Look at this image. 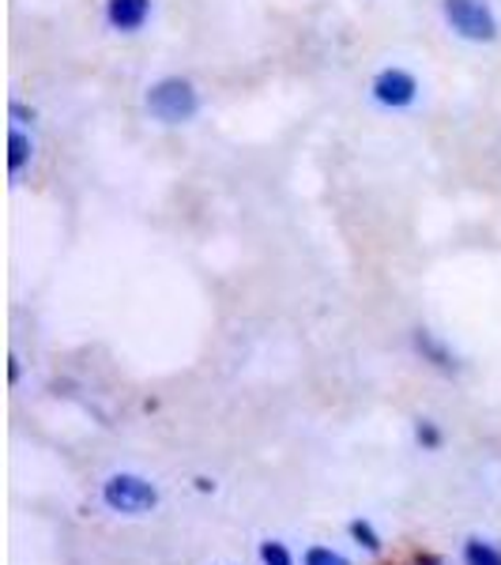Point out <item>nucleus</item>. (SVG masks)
<instances>
[{
	"mask_svg": "<svg viewBox=\"0 0 501 565\" xmlns=\"http://www.w3.org/2000/svg\"><path fill=\"white\" fill-rule=\"evenodd\" d=\"M196 109H200V95L185 76H162L159 84H151L148 90V114L162 125L193 121Z\"/></svg>",
	"mask_w": 501,
	"mask_h": 565,
	"instance_id": "nucleus-1",
	"label": "nucleus"
},
{
	"mask_svg": "<svg viewBox=\"0 0 501 565\" xmlns=\"http://www.w3.org/2000/svg\"><path fill=\"white\" fill-rule=\"evenodd\" d=\"M441 15L468 42H494L501 31L494 8L487 0H441Z\"/></svg>",
	"mask_w": 501,
	"mask_h": 565,
	"instance_id": "nucleus-2",
	"label": "nucleus"
},
{
	"mask_svg": "<svg viewBox=\"0 0 501 565\" xmlns=\"http://www.w3.org/2000/svg\"><path fill=\"white\" fill-rule=\"evenodd\" d=\"M103 501L114 513H125V516H140V513H151L159 505V490L151 487L143 476H129V471H117L103 482Z\"/></svg>",
	"mask_w": 501,
	"mask_h": 565,
	"instance_id": "nucleus-3",
	"label": "nucleus"
},
{
	"mask_svg": "<svg viewBox=\"0 0 501 565\" xmlns=\"http://www.w3.org/2000/svg\"><path fill=\"white\" fill-rule=\"evenodd\" d=\"M370 90L385 109H404L418 98V79L407 68H381Z\"/></svg>",
	"mask_w": 501,
	"mask_h": 565,
	"instance_id": "nucleus-4",
	"label": "nucleus"
},
{
	"mask_svg": "<svg viewBox=\"0 0 501 565\" xmlns=\"http://www.w3.org/2000/svg\"><path fill=\"white\" fill-rule=\"evenodd\" d=\"M151 0H106V23L121 34H132L148 23Z\"/></svg>",
	"mask_w": 501,
	"mask_h": 565,
	"instance_id": "nucleus-5",
	"label": "nucleus"
},
{
	"mask_svg": "<svg viewBox=\"0 0 501 565\" xmlns=\"http://www.w3.org/2000/svg\"><path fill=\"white\" fill-rule=\"evenodd\" d=\"M415 348L423 351V359H430L437 370H457V359L434 340L430 332H415Z\"/></svg>",
	"mask_w": 501,
	"mask_h": 565,
	"instance_id": "nucleus-6",
	"label": "nucleus"
},
{
	"mask_svg": "<svg viewBox=\"0 0 501 565\" xmlns=\"http://www.w3.org/2000/svg\"><path fill=\"white\" fill-rule=\"evenodd\" d=\"M31 151H34V143L26 140V136H23L20 129L8 132V170H12V174H20V170L26 167V159H31Z\"/></svg>",
	"mask_w": 501,
	"mask_h": 565,
	"instance_id": "nucleus-7",
	"label": "nucleus"
},
{
	"mask_svg": "<svg viewBox=\"0 0 501 565\" xmlns=\"http://www.w3.org/2000/svg\"><path fill=\"white\" fill-rule=\"evenodd\" d=\"M463 565H501V551L482 540L463 543Z\"/></svg>",
	"mask_w": 501,
	"mask_h": 565,
	"instance_id": "nucleus-8",
	"label": "nucleus"
},
{
	"mask_svg": "<svg viewBox=\"0 0 501 565\" xmlns=\"http://www.w3.org/2000/svg\"><path fill=\"white\" fill-rule=\"evenodd\" d=\"M351 540L362 546V551H370V554H381V535H377V527H373L370 521H351Z\"/></svg>",
	"mask_w": 501,
	"mask_h": 565,
	"instance_id": "nucleus-9",
	"label": "nucleus"
},
{
	"mask_svg": "<svg viewBox=\"0 0 501 565\" xmlns=\"http://www.w3.org/2000/svg\"><path fill=\"white\" fill-rule=\"evenodd\" d=\"M415 441L423 445V449H441V430L430 423V418H418V426H415Z\"/></svg>",
	"mask_w": 501,
	"mask_h": 565,
	"instance_id": "nucleus-10",
	"label": "nucleus"
},
{
	"mask_svg": "<svg viewBox=\"0 0 501 565\" xmlns=\"http://www.w3.org/2000/svg\"><path fill=\"white\" fill-rule=\"evenodd\" d=\"M260 562H264V565H295V558H290V551H287L284 543H276V540L260 543Z\"/></svg>",
	"mask_w": 501,
	"mask_h": 565,
	"instance_id": "nucleus-11",
	"label": "nucleus"
},
{
	"mask_svg": "<svg viewBox=\"0 0 501 565\" xmlns=\"http://www.w3.org/2000/svg\"><path fill=\"white\" fill-rule=\"evenodd\" d=\"M306 565H351V562L343 558V554H335L332 546H309Z\"/></svg>",
	"mask_w": 501,
	"mask_h": 565,
	"instance_id": "nucleus-12",
	"label": "nucleus"
},
{
	"mask_svg": "<svg viewBox=\"0 0 501 565\" xmlns=\"http://www.w3.org/2000/svg\"><path fill=\"white\" fill-rule=\"evenodd\" d=\"M412 565H445V562H437V558H415Z\"/></svg>",
	"mask_w": 501,
	"mask_h": 565,
	"instance_id": "nucleus-13",
	"label": "nucleus"
}]
</instances>
